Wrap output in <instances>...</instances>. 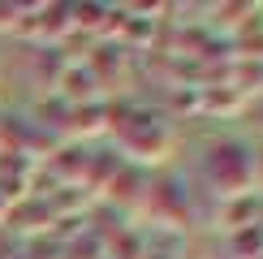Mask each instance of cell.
<instances>
[{
    "mask_svg": "<svg viewBox=\"0 0 263 259\" xmlns=\"http://www.w3.org/2000/svg\"><path fill=\"white\" fill-rule=\"evenodd\" d=\"M203 177L212 194H220L224 203L246 199V194H255V151L237 138H220L203 156Z\"/></svg>",
    "mask_w": 263,
    "mask_h": 259,
    "instance_id": "cell-1",
    "label": "cell"
},
{
    "mask_svg": "<svg viewBox=\"0 0 263 259\" xmlns=\"http://www.w3.org/2000/svg\"><path fill=\"white\" fill-rule=\"evenodd\" d=\"M129 125L142 130V138H138V143H121L125 156L142 160V164H156V160H164V156L173 151V134H168L160 121H147V117H138V121H129Z\"/></svg>",
    "mask_w": 263,
    "mask_h": 259,
    "instance_id": "cell-2",
    "label": "cell"
},
{
    "mask_svg": "<svg viewBox=\"0 0 263 259\" xmlns=\"http://www.w3.org/2000/svg\"><path fill=\"white\" fill-rule=\"evenodd\" d=\"M233 259H263V225H237L229 237Z\"/></svg>",
    "mask_w": 263,
    "mask_h": 259,
    "instance_id": "cell-3",
    "label": "cell"
},
{
    "mask_svg": "<svg viewBox=\"0 0 263 259\" xmlns=\"http://www.w3.org/2000/svg\"><path fill=\"white\" fill-rule=\"evenodd\" d=\"M5 212H9V190L0 186V216H5Z\"/></svg>",
    "mask_w": 263,
    "mask_h": 259,
    "instance_id": "cell-4",
    "label": "cell"
},
{
    "mask_svg": "<svg viewBox=\"0 0 263 259\" xmlns=\"http://www.w3.org/2000/svg\"><path fill=\"white\" fill-rule=\"evenodd\" d=\"M255 177H263V156H259V160H255Z\"/></svg>",
    "mask_w": 263,
    "mask_h": 259,
    "instance_id": "cell-5",
    "label": "cell"
}]
</instances>
